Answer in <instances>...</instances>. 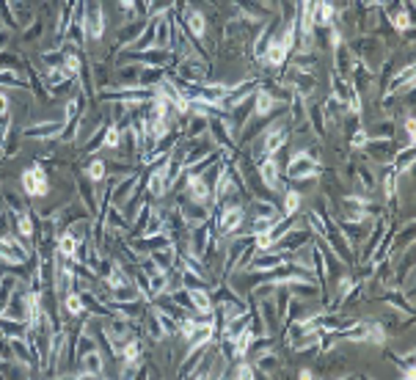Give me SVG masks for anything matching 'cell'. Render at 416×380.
Instances as JSON below:
<instances>
[{"instance_id": "cell-1", "label": "cell", "mask_w": 416, "mask_h": 380, "mask_svg": "<svg viewBox=\"0 0 416 380\" xmlns=\"http://www.w3.org/2000/svg\"><path fill=\"white\" fill-rule=\"evenodd\" d=\"M347 47H350L353 58L361 61V64H364L367 69H372V72H378V67L389 58V50H386V45H383V39L375 36V34H358V36H353V39L347 42Z\"/></svg>"}, {"instance_id": "cell-2", "label": "cell", "mask_w": 416, "mask_h": 380, "mask_svg": "<svg viewBox=\"0 0 416 380\" xmlns=\"http://www.w3.org/2000/svg\"><path fill=\"white\" fill-rule=\"evenodd\" d=\"M20 187H23V193L28 199H47L50 196V174L45 168L42 160H34L28 168H23L20 174Z\"/></svg>"}, {"instance_id": "cell-3", "label": "cell", "mask_w": 416, "mask_h": 380, "mask_svg": "<svg viewBox=\"0 0 416 380\" xmlns=\"http://www.w3.org/2000/svg\"><path fill=\"white\" fill-rule=\"evenodd\" d=\"M80 25L86 34V42H102L105 39V9H102V0H83V9H80Z\"/></svg>"}, {"instance_id": "cell-4", "label": "cell", "mask_w": 416, "mask_h": 380, "mask_svg": "<svg viewBox=\"0 0 416 380\" xmlns=\"http://www.w3.org/2000/svg\"><path fill=\"white\" fill-rule=\"evenodd\" d=\"M31 259H34V248H31L28 240H23L14 232L0 237V262H3L6 268H12V265H28Z\"/></svg>"}, {"instance_id": "cell-5", "label": "cell", "mask_w": 416, "mask_h": 380, "mask_svg": "<svg viewBox=\"0 0 416 380\" xmlns=\"http://www.w3.org/2000/svg\"><path fill=\"white\" fill-rule=\"evenodd\" d=\"M320 171H323V163H320V160H314L306 149H298V152L290 157L287 168H284V179H287V182L317 179V174H320Z\"/></svg>"}, {"instance_id": "cell-6", "label": "cell", "mask_w": 416, "mask_h": 380, "mask_svg": "<svg viewBox=\"0 0 416 380\" xmlns=\"http://www.w3.org/2000/svg\"><path fill=\"white\" fill-rule=\"evenodd\" d=\"M320 240H325V246L334 251V257H336L342 265H356V248L347 243V237H345L342 229L336 226L334 215H328V221H325V237H320Z\"/></svg>"}, {"instance_id": "cell-7", "label": "cell", "mask_w": 416, "mask_h": 380, "mask_svg": "<svg viewBox=\"0 0 416 380\" xmlns=\"http://www.w3.org/2000/svg\"><path fill=\"white\" fill-rule=\"evenodd\" d=\"M290 138H292V127H290L287 116H284V119L270 121V124H268V130L262 132V149H265V157H276V154L287 146V141H290Z\"/></svg>"}, {"instance_id": "cell-8", "label": "cell", "mask_w": 416, "mask_h": 380, "mask_svg": "<svg viewBox=\"0 0 416 380\" xmlns=\"http://www.w3.org/2000/svg\"><path fill=\"white\" fill-rule=\"evenodd\" d=\"M171 69H174L176 78H182L187 83H207V80H210V61L198 58V56H185Z\"/></svg>"}, {"instance_id": "cell-9", "label": "cell", "mask_w": 416, "mask_h": 380, "mask_svg": "<svg viewBox=\"0 0 416 380\" xmlns=\"http://www.w3.org/2000/svg\"><path fill=\"white\" fill-rule=\"evenodd\" d=\"M176 9H179V23H182L185 34L190 36V42H204V36H207V14L198 6H190V3L176 6Z\"/></svg>"}, {"instance_id": "cell-10", "label": "cell", "mask_w": 416, "mask_h": 380, "mask_svg": "<svg viewBox=\"0 0 416 380\" xmlns=\"http://www.w3.org/2000/svg\"><path fill=\"white\" fill-rule=\"evenodd\" d=\"M312 240H314V235H312V229H309V226H303V224L298 221V224H295V226H292V229H290V232H287V235H284V237H281L279 243H273V248H279L281 254H287V257H292L295 251H301V248H306V246H309Z\"/></svg>"}, {"instance_id": "cell-11", "label": "cell", "mask_w": 416, "mask_h": 380, "mask_svg": "<svg viewBox=\"0 0 416 380\" xmlns=\"http://www.w3.org/2000/svg\"><path fill=\"white\" fill-rule=\"evenodd\" d=\"M61 132H64V119H47L23 127V138L28 141H58Z\"/></svg>"}, {"instance_id": "cell-12", "label": "cell", "mask_w": 416, "mask_h": 380, "mask_svg": "<svg viewBox=\"0 0 416 380\" xmlns=\"http://www.w3.org/2000/svg\"><path fill=\"white\" fill-rule=\"evenodd\" d=\"M176 210H179V215L185 218L187 229H193V226H198V224H204V221H210V213H213L210 204H198V202H193V199H187V196H176Z\"/></svg>"}, {"instance_id": "cell-13", "label": "cell", "mask_w": 416, "mask_h": 380, "mask_svg": "<svg viewBox=\"0 0 416 380\" xmlns=\"http://www.w3.org/2000/svg\"><path fill=\"white\" fill-rule=\"evenodd\" d=\"M413 78H416V69H413V64L408 61L405 67H400L397 72H391V78H389V83H386L383 91H389V94H394V97L413 94Z\"/></svg>"}, {"instance_id": "cell-14", "label": "cell", "mask_w": 416, "mask_h": 380, "mask_svg": "<svg viewBox=\"0 0 416 380\" xmlns=\"http://www.w3.org/2000/svg\"><path fill=\"white\" fill-rule=\"evenodd\" d=\"M284 83L295 91V94H301V97H306V99H312L314 97V91H317V78H314V72H301V69H287V75H284Z\"/></svg>"}, {"instance_id": "cell-15", "label": "cell", "mask_w": 416, "mask_h": 380, "mask_svg": "<svg viewBox=\"0 0 416 380\" xmlns=\"http://www.w3.org/2000/svg\"><path fill=\"white\" fill-rule=\"evenodd\" d=\"M284 262H290V257H287V254H281L279 248H265V251H254V257H251V262H249V268H246V270L270 273V270H276V268H279V265H284Z\"/></svg>"}, {"instance_id": "cell-16", "label": "cell", "mask_w": 416, "mask_h": 380, "mask_svg": "<svg viewBox=\"0 0 416 380\" xmlns=\"http://www.w3.org/2000/svg\"><path fill=\"white\" fill-rule=\"evenodd\" d=\"M182 182H185V190H187V199L198 202V204H210L213 207V187L204 182V176H196V174H182Z\"/></svg>"}, {"instance_id": "cell-17", "label": "cell", "mask_w": 416, "mask_h": 380, "mask_svg": "<svg viewBox=\"0 0 416 380\" xmlns=\"http://www.w3.org/2000/svg\"><path fill=\"white\" fill-rule=\"evenodd\" d=\"M257 168H259V176H262V182H265V187L270 190V193H281V190L287 187L281 182V168H279L276 157H265L262 163H257Z\"/></svg>"}, {"instance_id": "cell-18", "label": "cell", "mask_w": 416, "mask_h": 380, "mask_svg": "<svg viewBox=\"0 0 416 380\" xmlns=\"http://www.w3.org/2000/svg\"><path fill=\"white\" fill-rule=\"evenodd\" d=\"M143 25H146V17H130L127 23H122V28H119V34H116V50H113V56H116L119 50H127V47L141 36Z\"/></svg>"}, {"instance_id": "cell-19", "label": "cell", "mask_w": 416, "mask_h": 380, "mask_svg": "<svg viewBox=\"0 0 416 380\" xmlns=\"http://www.w3.org/2000/svg\"><path fill=\"white\" fill-rule=\"evenodd\" d=\"M284 287L298 300H317V298H323V287L317 284V278H292Z\"/></svg>"}, {"instance_id": "cell-20", "label": "cell", "mask_w": 416, "mask_h": 380, "mask_svg": "<svg viewBox=\"0 0 416 380\" xmlns=\"http://www.w3.org/2000/svg\"><path fill=\"white\" fill-rule=\"evenodd\" d=\"M6 215L12 218V232L31 243V240H34V235H36V215L31 213V207H28V210H23V213H6Z\"/></svg>"}, {"instance_id": "cell-21", "label": "cell", "mask_w": 416, "mask_h": 380, "mask_svg": "<svg viewBox=\"0 0 416 380\" xmlns=\"http://www.w3.org/2000/svg\"><path fill=\"white\" fill-rule=\"evenodd\" d=\"M75 190H78V202H80L91 215H97V213H100V202H97L94 182H91L86 174H80V176L75 179Z\"/></svg>"}, {"instance_id": "cell-22", "label": "cell", "mask_w": 416, "mask_h": 380, "mask_svg": "<svg viewBox=\"0 0 416 380\" xmlns=\"http://www.w3.org/2000/svg\"><path fill=\"white\" fill-rule=\"evenodd\" d=\"M53 251H56V257L75 262V257H78V251H80V240H78L69 229H61V232H58V237H56Z\"/></svg>"}, {"instance_id": "cell-23", "label": "cell", "mask_w": 416, "mask_h": 380, "mask_svg": "<svg viewBox=\"0 0 416 380\" xmlns=\"http://www.w3.org/2000/svg\"><path fill=\"white\" fill-rule=\"evenodd\" d=\"M187 292H190L193 314H198V317H213V306H216V300H213L210 287H198V289H187Z\"/></svg>"}, {"instance_id": "cell-24", "label": "cell", "mask_w": 416, "mask_h": 380, "mask_svg": "<svg viewBox=\"0 0 416 380\" xmlns=\"http://www.w3.org/2000/svg\"><path fill=\"white\" fill-rule=\"evenodd\" d=\"M383 303L389 306V309H394V311H400V314H413V298H408L405 292H402V287H389L386 292H383Z\"/></svg>"}, {"instance_id": "cell-25", "label": "cell", "mask_w": 416, "mask_h": 380, "mask_svg": "<svg viewBox=\"0 0 416 380\" xmlns=\"http://www.w3.org/2000/svg\"><path fill=\"white\" fill-rule=\"evenodd\" d=\"M108 306H111V311H113V314H122V317H127V320L138 322V320H143V314H146V309H149V300L138 298V300H124V303H108Z\"/></svg>"}, {"instance_id": "cell-26", "label": "cell", "mask_w": 416, "mask_h": 380, "mask_svg": "<svg viewBox=\"0 0 416 380\" xmlns=\"http://www.w3.org/2000/svg\"><path fill=\"white\" fill-rule=\"evenodd\" d=\"M78 369H83L86 377H102V375H105V358H102L100 347L83 353V355L78 358Z\"/></svg>"}, {"instance_id": "cell-27", "label": "cell", "mask_w": 416, "mask_h": 380, "mask_svg": "<svg viewBox=\"0 0 416 380\" xmlns=\"http://www.w3.org/2000/svg\"><path fill=\"white\" fill-rule=\"evenodd\" d=\"M207 116H196V113H187L185 119H182V124H179V130H182V141H196V138H201V135H207Z\"/></svg>"}, {"instance_id": "cell-28", "label": "cell", "mask_w": 416, "mask_h": 380, "mask_svg": "<svg viewBox=\"0 0 416 380\" xmlns=\"http://www.w3.org/2000/svg\"><path fill=\"white\" fill-rule=\"evenodd\" d=\"M281 355L270 347V350H265V353H259L257 358H254V369H257V375H265V377H273L279 369H281Z\"/></svg>"}, {"instance_id": "cell-29", "label": "cell", "mask_w": 416, "mask_h": 380, "mask_svg": "<svg viewBox=\"0 0 416 380\" xmlns=\"http://www.w3.org/2000/svg\"><path fill=\"white\" fill-rule=\"evenodd\" d=\"M331 67H334V72H336V75H342V78H350L353 53H350L347 42H342L339 47H334V50H331Z\"/></svg>"}, {"instance_id": "cell-30", "label": "cell", "mask_w": 416, "mask_h": 380, "mask_svg": "<svg viewBox=\"0 0 416 380\" xmlns=\"http://www.w3.org/2000/svg\"><path fill=\"white\" fill-rule=\"evenodd\" d=\"M232 6L238 9V17H251V20H265L270 9L262 0H232Z\"/></svg>"}, {"instance_id": "cell-31", "label": "cell", "mask_w": 416, "mask_h": 380, "mask_svg": "<svg viewBox=\"0 0 416 380\" xmlns=\"http://www.w3.org/2000/svg\"><path fill=\"white\" fill-rule=\"evenodd\" d=\"M306 124L312 127V132H314V138H317V141H323V138H325L328 124H325L323 105H317V102H309V105H306Z\"/></svg>"}, {"instance_id": "cell-32", "label": "cell", "mask_w": 416, "mask_h": 380, "mask_svg": "<svg viewBox=\"0 0 416 380\" xmlns=\"http://www.w3.org/2000/svg\"><path fill=\"white\" fill-rule=\"evenodd\" d=\"M28 333H31L28 320H12V317L0 314V336H6V339H28Z\"/></svg>"}, {"instance_id": "cell-33", "label": "cell", "mask_w": 416, "mask_h": 380, "mask_svg": "<svg viewBox=\"0 0 416 380\" xmlns=\"http://www.w3.org/2000/svg\"><path fill=\"white\" fill-rule=\"evenodd\" d=\"M389 165H391V171H394L397 176H408L411 168H413V146L397 149V152H394V160H391Z\"/></svg>"}, {"instance_id": "cell-34", "label": "cell", "mask_w": 416, "mask_h": 380, "mask_svg": "<svg viewBox=\"0 0 416 380\" xmlns=\"http://www.w3.org/2000/svg\"><path fill=\"white\" fill-rule=\"evenodd\" d=\"M58 303H61V309H64V317H67V320H78V317H83V314H86V309H83V298H80V292H78V289L67 292Z\"/></svg>"}, {"instance_id": "cell-35", "label": "cell", "mask_w": 416, "mask_h": 380, "mask_svg": "<svg viewBox=\"0 0 416 380\" xmlns=\"http://www.w3.org/2000/svg\"><path fill=\"white\" fill-rule=\"evenodd\" d=\"M386 20H389V25H391V31L400 36V34H411L413 31V20H411V12L402 6V9H397V12H389L386 14Z\"/></svg>"}, {"instance_id": "cell-36", "label": "cell", "mask_w": 416, "mask_h": 380, "mask_svg": "<svg viewBox=\"0 0 416 380\" xmlns=\"http://www.w3.org/2000/svg\"><path fill=\"white\" fill-rule=\"evenodd\" d=\"M295 224H298V218H295V215H279V218L270 224V229L265 232V235H268V240H270V246H273V243H279V240H281V237H284Z\"/></svg>"}, {"instance_id": "cell-37", "label": "cell", "mask_w": 416, "mask_h": 380, "mask_svg": "<svg viewBox=\"0 0 416 380\" xmlns=\"http://www.w3.org/2000/svg\"><path fill=\"white\" fill-rule=\"evenodd\" d=\"M301 202H303L301 190H295V187H284V190H281V204H279L281 215H298Z\"/></svg>"}, {"instance_id": "cell-38", "label": "cell", "mask_w": 416, "mask_h": 380, "mask_svg": "<svg viewBox=\"0 0 416 380\" xmlns=\"http://www.w3.org/2000/svg\"><path fill=\"white\" fill-rule=\"evenodd\" d=\"M0 196H3V207H6V213H23V210H28V202L23 199L25 193H20V190L0 187Z\"/></svg>"}, {"instance_id": "cell-39", "label": "cell", "mask_w": 416, "mask_h": 380, "mask_svg": "<svg viewBox=\"0 0 416 380\" xmlns=\"http://www.w3.org/2000/svg\"><path fill=\"white\" fill-rule=\"evenodd\" d=\"M138 298H143V295H141L138 284H135V281H130V284L113 287V289H111V298H108V303H124V300H138ZM143 300H146V298H143Z\"/></svg>"}, {"instance_id": "cell-40", "label": "cell", "mask_w": 416, "mask_h": 380, "mask_svg": "<svg viewBox=\"0 0 416 380\" xmlns=\"http://www.w3.org/2000/svg\"><path fill=\"white\" fill-rule=\"evenodd\" d=\"M165 72H168V69H163V67H141L138 86H143V88H157V86L163 83Z\"/></svg>"}, {"instance_id": "cell-41", "label": "cell", "mask_w": 416, "mask_h": 380, "mask_svg": "<svg viewBox=\"0 0 416 380\" xmlns=\"http://www.w3.org/2000/svg\"><path fill=\"white\" fill-rule=\"evenodd\" d=\"M0 88H20V91H25V88H28L25 72H17V69H0Z\"/></svg>"}, {"instance_id": "cell-42", "label": "cell", "mask_w": 416, "mask_h": 380, "mask_svg": "<svg viewBox=\"0 0 416 380\" xmlns=\"http://www.w3.org/2000/svg\"><path fill=\"white\" fill-rule=\"evenodd\" d=\"M105 127H108V121H102V124L83 141V154H100V152L105 149Z\"/></svg>"}, {"instance_id": "cell-43", "label": "cell", "mask_w": 416, "mask_h": 380, "mask_svg": "<svg viewBox=\"0 0 416 380\" xmlns=\"http://www.w3.org/2000/svg\"><path fill=\"white\" fill-rule=\"evenodd\" d=\"M143 322H146V336H149L154 344H160V342L165 339V331H163V325H160V320H157L152 303H149V309H146V314H143Z\"/></svg>"}, {"instance_id": "cell-44", "label": "cell", "mask_w": 416, "mask_h": 380, "mask_svg": "<svg viewBox=\"0 0 416 380\" xmlns=\"http://www.w3.org/2000/svg\"><path fill=\"white\" fill-rule=\"evenodd\" d=\"M12 12H14V23H17V28L23 31V28H28L34 20H36V9L31 6V3H25V0H23V3H14L12 6Z\"/></svg>"}, {"instance_id": "cell-45", "label": "cell", "mask_w": 416, "mask_h": 380, "mask_svg": "<svg viewBox=\"0 0 416 380\" xmlns=\"http://www.w3.org/2000/svg\"><path fill=\"white\" fill-rule=\"evenodd\" d=\"M168 45H171V17L163 14V17H157V25H154V47L168 50Z\"/></svg>"}, {"instance_id": "cell-46", "label": "cell", "mask_w": 416, "mask_h": 380, "mask_svg": "<svg viewBox=\"0 0 416 380\" xmlns=\"http://www.w3.org/2000/svg\"><path fill=\"white\" fill-rule=\"evenodd\" d=\"M83 105H86V94H83V88H78L72 97H67V105H64V121L78 119V116L83 113Z\"/></svg>"}, {"instance_id": "cell-47", "label": "cell", "mask_w": 416, "mask_h": 380, "mask_svg": "<svg viewBox=\"0 0 416 380\" xmlns=\"http://www.w3.org/2000/svg\"><path fill=\"white\" fill-rule=\"evenodd\" d=\"M378 182L383 185V199L391 204V202L397 199V182H400V176L391 171V165H386V171H383V176H380Z\"/></svg>"}, {"instance_id": "cell-48", "label": "cell", "mask_w": 416, "mask_h": 380, "mask_svg": "<svg viewBox=\"0 0 416 380\" xmlns=\"http://www.w3.org/2000/svg\"><path fill=\"white\" fill-rule=\"evenodd\" d=\"M83 174L94 182V185H100V182H105L108 179V160H102V157H94L86 168H83Z\"/></svg>"}, {"instance_id": "cell-49", "label": "cell", "mask_w": 416, "mask_h": 380, "mask_svg": "<svg viewBox=\"0 0 416 380\" xmlns=\"http://www.w3.org/2000/svg\"><path fill=\"white\" fill-rule=\"evenodd\" d=\"M356 281H358V278H353L350 273H345V276H339V281H336V300H334V311L345 306V300H347V295H350V289L356 287Z\"/></svg>"}, {"instance_id": "cell-50", "label": "cell", "mask_w": 416, "mask_h": 380, "mask_svg": "<svg viewBox=\"0 0 416 380\" xmlns=\"http://www.w3.org/2000/svg\"><path fill=\"white\" fill-rule=\"evenodd\" d=\"M227 377H238V380H254V377H259V375H257L254 364H249L246 358H240V361H232V366H229Z\"/></svg>"}, {"instance_id": "cell-51", "label": "cell", "mask_w": 416, "mask_h": 380, "mask_svg": "<svg viewBox=\"0 0 416 380\" xmlns=\"http://www.w3.org/2000/svg\"><path fill=\"white\" fill-rule=\"evenodd\" d=\"M25 67H28V61L20 56V53H14V50H0V69H17V72H25Z\"/></svg>"}, {"instance_id": "cell-52", "label": "cell", "mask_w": 416, "mask_h": 380, "mask_svg": "<svg viewBox=\"0 0 416 380\" xmlns=\"http://www.w3.org/2000/svg\"><path fill=\"white\" fill-rule=\"evenodd\" d=\"M20 36H23V42H25V45H34V42H39V39L45 36V20L36 14V20H34L28 28H23V31H20Z\"/></svg>"}, {"instance_id": "cell-53", "label": "cell", "mask_w": 416, "mask_h": 380, "mask_svg": "<svg viewBox=\"0 0 416 380\" xmlns=\"http://www.w3.org/2000/svg\"><path fill=\"white\" fill-rule=\"evenodd\" d=\"M39 61H42V72H45V69H53V67H64V47L42 50Z\"/></svg>"}, {"instance_id": "cell-54", "label": "cell", "mask_w": 416, "mask_h": 380, "mask_svg": "<svg viewBox=\"0 0 416 380\" xmlns=\"http://www.w3.org/2000/svg\"><path fill=\"white\" fill-rule=\"evenodd\" d=\"M353 91V86H350V80L347 78H342V75H336L334 69H331V94L336 97V99H347V94Z\"/></svg>"}, {"instance_id": "cell-55", "label": "cell", "mask_w": 416, "mask_h": 380, "mask_svg": "<svg viewBox=\"0 0 416 380\" xmlns=\"http://www.w3.org/2000/svg\"><path fill=\"white\" fill-rule=\"evenodd\" d=\"M394 132H400L397 119H383V121H378V124L372 127L369 138H394Z\"/></svg>"}, {"instance_id": "cell-56", "label": "cell", "mask_w": 416, "mask_h": 380, "mask_svg": "<svg viewBox=\"0 0 416 380\" xmlns=\"http://www.w3.org/2000/svg\"><path fill=\"white\" fill-rule=\"evenodd\" d=\"M176 0H149L146 3V17H163L168 12H174Z\"/></svg>"}, {"instance_id": "cell-57", "label": "cell", "mask_w": 416, "mask_h": 380, "mask_svg": "<svg viewBox=\"0 0 416 380\" xmlns=\"http://www.w3.org/2000/svg\"><path fill=\"white\" fill-rule=\"evenodd\" d=\"M353 179H358V182H361V187L367 190V193L378 187V176L372 174V168H369V165H356V176H353Z\"/></svg>"}, {"instance_id": "cell-58", "label": "cell", "mask_w": 416, "mask_h": 380, "mask_svg": "<svg viewBox=\"0 0 416 380\" xmlns=\"http://www.w3.org/2000/svg\"><path fill=\"white\" fill-rule=\"evenodd\" d=\"M347 141H350V149H353V152H364L367 143H369V132H367L364 127H358L356 132L347 135Z\"/></svg>"}, {"instance_id": "cell-59", "label": "cell", "mask_w": 416, "mask_h": 380, "mask_svg": "<svg viewBox=\"0 0 416 380\" xmlns=\"http://www.w3.org/2000/svg\"><path fill=\"white\" fill-rule=\"evenodd\" d=\"M6 116H12V97L0 88V119H6Z\"/></svg>"}, {"instance_id": "cell-60", "label": "cell", "mask_w": 416, "mask_h": 380, "mask_svg": "<svg viewBox=\"0 0 416 380\" xmlns=\"http://www.w3.org/2000/svg\"><path fill=\"white\" fill-rule=\"evenodd\" d=\"M12 45V31L9 28H0V50H6Z\"/></svg>"}, {"instance_id": "cell-61", "label": "cell", "mask_w": 416, "mask_h": 380, "mask_svg": "<svg viewBox=\"0 0 416 380\" xmlns=\"http://www.w3.org/2000/svg\"><path fill=\"white\" fill-rule=\"evenodd\" d=\"M298 377H301V380H312V377H317V375H314L312 366H303V369H298Z\"/></svg>"}, {"instance_id": "cell-62", "label": "cell", "mask_w": 416, "mask_h": 380, "mask_svg": "<svg viewBox=\"0 0 416 380\" xmlns=\"http://www.w3.org/2000/svg\"><path fill=\"white\" fill-rule=\"evenodd\" d=\"M262 3H265L270 12H279V0H262Z\"/></svg>"}, {"instance_id": "cell-63", "label": "cell", "mask_w": 416, "mask_h": 380, "mask_svg": "<svg viewBox=\"0 0 416 380\" xmlns=\"http://www.w3.org/2000/svg\"><path fill=\"white\" fill-rule=\"evenodd\" d=\"M0 215H3V213H0Z\"/></svg>"}, {"instance_id": "cell-64", "label": "cell", "mask_w": 416, "mask_h": 380, "mask_svg": "<svg viewBox=\"0 0 416 380\" xmlns=\"http://www.w3.org/2000/svg\"><path fill=\"white\" fill-rule=\"evenodd\" d=\"M292 3H295V0H292Z\"/></svg>"}]
</instances>
